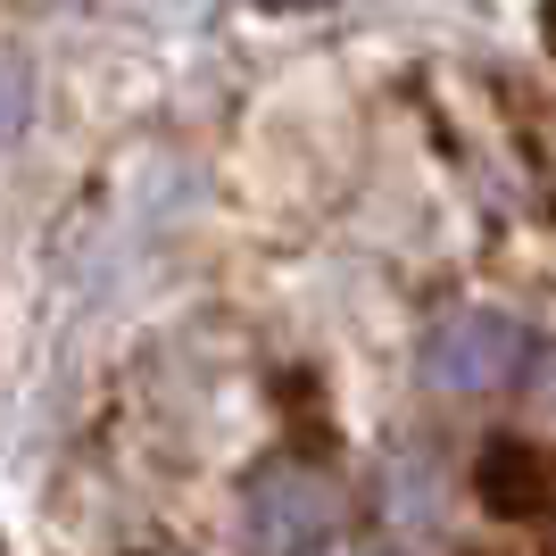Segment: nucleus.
I'll use <instances>...</instances> for the list:
<instances>
[{
    "label": "nucleus",
    "mask_w": 556,
    "mask_h": 556,
    "mask_svg": "<svg viewBox=\"0 0 556 556\" xmlns=\"http://www.w3.org/2000/svg\"><path fill=\"white\" fill-rule=\"evenodd\" d=\"M257 9H325V0H257Z\"/></svg>",
    "instance_id": "6"
},
{
    "label": "nucleus",
    "mask_w": 556,
    "mask_h": 556,
    "mask_svg": "<svg viewBox=\"0 0 556 556\" xmlns=\"http://www.w3.org/2000/svg\"><path fill=\"white\" fill-rule=\"evenodd\" d=\"M341 556H399V548H341Z\"/></svg>",
    "instance_id": "7"
},
{
    "label": "nucleus",
    "mask_w": 556,
    "mask_h": 556,
    "mask_svg": "<svg viewBox=\"0 0 556 556\" xmlns=\"http://www.w3.org/2000/svg\"><path fill=\"white\" fill-rule=\"evenodd\" d=\"M532 407L556 424V357H540V374H532Z\"/></svg>",
    "instance_id": "5"
},
{
    "label": "nucleus",
    "mask_w": 556,
    "mask_h": 556,
    "mask_svg": "<svg viewBox=\"0 0 556 556\" xmlns=\"http://www.w3.org/2000/svg\"><path fill=\"white\" fill-rule=\"evenodd\" d=\"M50 9H67V0H50Z\"/></svg>",
    "instance_id": "8"
},
{
    "label": "nucleus",
    "mask_w": 556,
    "mask_h": 556,
    "mask_svg": "<svg viewBox=\"0 0 556 556\" xmlns=\"http://www.w3.org/2000/svg\"><path fill=\"white\" fill-rule=\"evenodd\" d=\"M473 490H482L490 515H540L548 507V457L532 441H490L473 465Z\"/></svg>",
    "instance_id": "3"
},
{
    "label": "nucleus",
    "mask_w": 556,
    "mask_h": 556,
    "mask_svg": "<svg viewBox=\"0 0 556 556\" xmlns=\"http://www.w3.org/2000/svg\"><path fill=\"white\" fill-rule=\"evenodd\" d=\"M523 366H532V341H523V325L507 307H457L424 341V382L448 399H490V391H507Z\"/></svg>",
    "instance_id": "1"
},
{
    "label": "nucleus",
    "mask_w": 556,
    "mask_h": 556,
    "mask_svg": "<svg viewBox=\"0 0 556 556\" xmlns=\"http://www.w3.org/2000/svg\"><path fill=\"white\" fill-rule=\"evenodd\" d=\"M25 109H34V75H25L17 59H0V150L25 134Z\"/></svg>",
    "instance_id": "4"
},
{
    "label": "nucleus",
    "mask_w": 556,
    "mask_h": 556,
    "mask_svg": "<svg viewBox=\"0 0 556 556\" xmlns=\"http://www.w3.org/2000/svg\"><path fill=\"white\" fill-rule=\"evenodd\" d=\"M241 523H250V540L266 556H307L316 540H332V523H341V490H332V473H316V465H257L250 482H241Z\"/></svg>",
    "instance_id": "2"
}]
</instances>
